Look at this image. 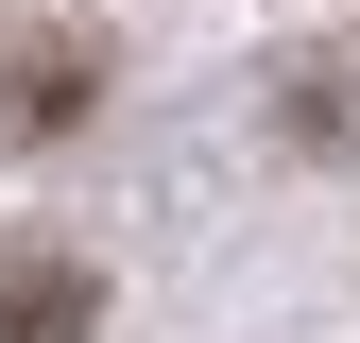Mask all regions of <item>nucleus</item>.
Here are the masks:
<instances>
[{"label":"nucleus","instance_id":"nucleus-1","mask_svg":"<svg viewBox=\"0 0 360 343\" xmlns=\"http://www.w3.org/2000/svg\"><path fill=\"white\" fill-rule=\"evenodd\" d=\"M86 326H103L86 257H52V240H0V343H86Z\"/></svg>","mask_w":360,"mask_h":343}]
</instances>
